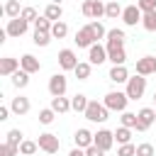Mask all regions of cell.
Returning a JSON list of instances; mask_svg holds the SVG:
<instances>
[{
    "label": "cell",
    "instance_id": "obj_23",
    "mask_svg": "<svg viewBox=\"0 0 156 156\" xmlns=\"http://www.w3.org/2000/svg\"><path fill=\"white\" fill-rule=\"evenodd\" d=\"M124 32L122 29H110L107 32V46H124Z\"/></svg>",
    "mask_w": 156,
    "mask_h": 156
},
{
    "label": "cell",
    "instance_id": "obj_14",
    "mask_svg": "<svg viewBox=\"0 0 156 156\" xmlns=\"http://www.w3.org/2000/svg\"><path fill=\"white\" fill-rule=\"evenodd\" d=\"M136 73L139 76H151V73H156V56H141V58H136Z\"/></svg>",
    "mask_w": 156,
    "mask_h": 156
},
{
    "label": "cell",
    "instance_id": "obj_10",
    "mask_svg": "<svg viewBox=\"0 0 156 156\" xmlns=\"http://www.w3.org/2000/svg\"><path fill=\"white\" fill-rule=\"evenodd\" d=\"M88 61L93 63V66H100V63H105L107 61V46H102V44H93L90 49H88Z\"/></svg>",
    "mask_w": 156,
    "mask_h": 156
},
{
    "label": "cell",
    "instance_id": "obj_32",
    "mask_svg": "<svg viewBox=\"0 0 156 156\" xmlns=\"http://www.w3.org/2000/svg\"><path fill=\"white\" fill-rule=\"evenodd\" d=\"M66 34H68L66 22H61V20H58V22H54V27H51V37H54V39H63Z\"/></svg>",
    "mask_w": 156,
    "mask_h": 156
},
{
    "label": "cell",
    "instance_id": "obj_45",
    "mask_svg": "<svg viewBox=\"0 0 156 156\" xmlns=\"http://www.w3.org/2000/svg\"><path fill=\"white\" fill-rule=\"evenodd\" d=\"M10 112H12V110H10L7 105H0V122H5V119L10 117Z\"/></svg>",
    "mask_w": 156,
    "mask_h": 156
},
{
    "label": "cell",
    "instance_id": "obj_28",
    "mask_svg": "<svg viewBox=\"0 0 156 156\" xmlns=\"http://www.w3.org/2000/svg\"><path fill=\"white\" fill-rule=\"evenodd\" d=\"M141 27H144L146 32H156V10H154V12H144Z\"/></svg>",
    "mask_w": 156,
    "mask_h": 156
},
{
    "label": "cell",
    "instance_id": "obj_36",
    "mask_svg": "<svg viewBox=\"0 0 156 156\" xmlns=\"http://www.w3.org/2000/svg\"><path fill=\"white\" fill-rule=\"evenodd\" d=\"M51 27H54V22H51L49 17H39V20L34 22V29H37V32H51Z\"/></svg>",
    "mask_w": 156,
    "mask_h": 156
},
{
    "label": "cell",
    "instance_id": "obj_40",
    "mask_svg": "<svg viewBox=\"0 0 156 156\" xmlns=\"http://www.w3.org/2000/svg\"><path fill=\"white\" fill-rule=\"evenodd\" d=\"M88 27H90V32L95 34V39H102V37H107V29H105L100 22H90Z\"/></svg>",
    "mask_w": 156,
    "mask_h": 156
},
{
    "label": "cell",
    "instance_id": "obj_33",
    "mask_svg": "<svg viewBox=\"0 0 156 156\" xmlns=\"http://www.w3.org/2000/svg\"><path fill=\"white\" fill-rule=\"evenodd\" d=\"M51 39H54L51 32H37V29H34V44H37V46H49Z\"/></svg>",
    "mask_w": 156,
    "mask_h": 156
},
{
    "label": "cell",
    "instance_id": "obj_42",
    "mask_svg": "<svg viewBox=\"0 0 156 156\" xmlns=\"http://www.w3.org/2000/svg\"><path fill=\"white\" fill-rule=\"evenodd\" d=\"M20 17L27 20V22H37V20H39V15H37L34 7H22V15H20Z\"/></svg>",
    "mask_w": 156,
    "mask_h": 156
},
{
    "label": "cell",
    "instance_id": "obj_41",
    "mask_svg": "<svg viewBox=\"0 0 156 156\" xmlns=\"http://www.w3.org/2000/svg\"><path fill=\"white\" fill-rule=\"evenodd\" d=\"M22 136H24V134H22L20 129H10V132H7V139H5V141H10V144H17V146H20V144L24 141Z\"/></svg>",
    "mask_w": 156,
    "mask_h": 156
},
{
    "label": "cell",
    "instance_id": "obj_38",
    "mask_svg": "<svg viewBox=\"0 0 156 156\" xmlns=\"http://www.w3.org/2000/svg\"><path fill=\"white\" fill-rule=\"evenodd\" d=\"M54 117H56V112H54L51 107L39 110V122H41V124H51V122H54Z\"/></svg>",
    "mask_w": 156,
    "mask_h": 156
},
{
    "label": "cell",
    "instance_id": "obj_6",
    "mask_svg": "<svg viewBox=\"0 0 156 156\" xmlns=\"http://www.w3.org/2000/svg\"><path fill=\"white\" fill-rule=\"evenodd\" d=\"M136 132H146L151 124H154V119H156V110L154 107H141L139 112H136Z\"/></svg>",
    "mask_w": 156,
    "mask_h": 156
},
{
    "label": "cell",
    "instance_id": "obj_37",
    "mask_svg": "<svg viewBox=\"0 0 156 156\" xmlns=\"http://www.w3.org/2000/svg\"><path fill=\"white\" fill-rule=\"evenodd\" d=\"M154 154H156L154 144H149V141H144V144H136V156H154Z\"/></svg>",
    "mask_w": 156,
    "mask_h": 156
},
{
    "label": "cell",
    "instance_id": "obj_12",
    "mask_svg": "<svg viewBox=\"0 0 156 156\" xmlns=\"http://www.w3.org/2000/svg\"><path fill=\"white\" fill-rule=\"evenodd\" d=\"M141 17H144V12L139 10V5H127L122 10V20H124L127 27H134L136 22H141Z\"/></svg>",
    "mask_w": 156,
    "mask_h": 156
},
{
    "label": "cell",
    "instance_id": "obj_39",
    "mask_svg": "<svg viewBox=\"0 0 156 156\" xmlns=\"http://www.w3.org/2000/svg\"><path fill=\"white\" fill-rule=\"evenodd\" d=\"M117 156H136V146H134L132 141H129V144H119Z\"/></svg>",
    "mask_w": 156,
    "mask_h": 156
},
{
    "label": "cell",
    "instance_id": "obj_8",
    "mask_svg": "<svg viewBox=\"0 0 156 156\" xmlns=\"http://www.w3.org/2000/svg\"><path fill=\"white\" fill-rule=\"evenodd\" d=\"M66 88H68V80H66L63 73H54V76L49 78V93H51V98L66 95Z\"/></svg>",
    "mask_w": 156,
    "mask_h": 156
},
{
    "label": "cell",
    "instance_id": "obj_1",
    "mask_svg": "<svg viewBox=\"0 0 156 156\" xmlns=\"http://www.w3.org/2000/svg\"><path fill=\"white\" fill-rule=\"evenodd\" d=\"M83 115H85V119H90V122H107V117H110V110H107V105H105V102L90 100Z\"/></svg>",
    "mask_w": 156,
    "mask_h": 156
},
{
    "label": "cell",
    "instance_id": "obj_26",
    "mask_svg": "<svg viewBox=\"0 0 156 156\" xmlns=\"http://www.w3.org/2000/svg\"><path fill=\"white\" fill-rule=\"evenodd\" d=\"M88 102H90V100H88L83 93H78V95H73V98H71V110H76V112H85Z\"/></svg>",
    "mask_w": 156,
    "mask_h": 156
},
{
    "label": "cell",
    "instance_id": "obj_3",
    "mask_svg": "<svg viewBox=\"0 0 156 156\" xmlns=\"http://www.w3.org/2000/svg\"><path fill=\"white\" fill-rule=\"evenodd\" d=\"M144 90H146V76H139V73H136L134 78L127 80V90H124V93H127L129 100H139V98L144 95Z\"/></svg>",
    "mask_w": 156,
    "mask_h": 156
},
{
    "label": "cell",
    "instance_id": "obj_17",
    "mask_svg": "<svg viewBox=\"0 0 156 156\" xmlns=\"http://www.w3.org/2000/svg\"><path fill=\"white\" fill-rule=\"evenodd\" d=\"M20 68H22V71H27V73H39L41 63H39V58H37V56H32V54H24V56L20 58Z\"/></svg>",
    "mask_w": 156,
    "mask_h": 156
},
{
    "label": "cell",
    "instance_id": "obj_44",
    "mask_svg": "<svg viewBox=\"0 0 156 156\" xmlns=\"http://www.w3.org/2000/svg\"><path fill=\"white\" fill-rule=\"evenodd\" d=\"M85 156H105V151H102L100 146H95V144H90V146L85 149Z\"/></svg>",
    "mask_w": 156,
    "mask_h": 156
},
{
    "label": "cell",
    "instance_id": "obj_2",
    "mask_svg": "<svg viewBox=\"0 0 156 156\" xmlns=\"http://www.w3.org/2000/svg\"><path fill=\"white\" fill-rule=\"evenodd\" d=\"M105 105H107V110H115V112H124L127 110V102H129V98H127V93H119V90H110L107 95H105V100H102Z\"/></svg>",
    "mask_w": 156,
    "mask_h": 156
},
{
    "label": "cell",
    "instance_id": "obj_24",
    "mask_svg": "<svg viewBox=\"0 0 156 156\" xmlns=\"http://www.w3.org/2000/svg\"><path fill=\"white\" fill-rule=\"evenodd\" d=\"M44 17H49L51 22H58V20L63 17V10H61V5H56V2H49V5H46V10H44Z\"/></svg>",
    "mask_w": 156,
    "mask_h": 156
},
{
    "label": "cell",
    "instance_id": "obj_47",
    "mask_svg": "<svg viewBox=\"0 0 156 156\" xmlns=\"http://www.w3.org/2000/svg\"><path fill=\"white\" fill-rule=\"evenodd\" d=\"M51 2H56V5H61V0H51Z\"/></svg>",
    "mask_w": 156,
    "mask_h": 156
},
{
    "label": "cell",
    "instance_id": "obj_29",
    "mask_svg": "<svg viewBox=\"0 0 156 156\" xmlns=\"http://www.w3.org/2000/svg\"><path fill=\"white\" fill-rule=\"evenodd\" d=\"M5 15H7L10 20H12V17H20V15H22L20 2H17V0H7V2H5Z\"/></svg>",
    "mask_w": 156,
    "mask_h": 156
},
{
    "label": "cell",
    "instance_id": "obj_19",
    "mask_svg": "<svg viewBox=\"0 0 156 156\" xmlns=\"http://www.w3.org/2000/svg\"><path fill=\"white\" fill-rule=\"evenodd\" d=\"M73 141H76V146H80V149H88V146L95 141V134H90L88 129H78V132L73 134Z\"/></svg>",
    "mask_w": 156,
    "mask_h": 156
},
{
    "label": "cell",
    "instance_id": "obj_48",
    "mask_svg": "<svg viewBox=\"0 0 156 156\" xmlns=\"http://www.w3.org/2000/svg\"><path fill=\"white\" fill-rule=\"evenodd\" d=\"M46 156H54V154H46Z\"/></svg>",
    "mask_w": 156,
    "mask_h": 156
},
{
    "label": "cell",
    "instance_id": "obj_22",
    "mask_svg": "<svg viewBox=\"0 0 156 156\" xmlns=\"http://www.w3.org/2000/svg\"><path fill=\"white\" fill-rule=\"evenodd\" d=\"M51 110H54L56 115H63V112L71 110V100L63 98V95H56V98H51Z\"/></svg>",
    "mask_w": 156,
    "mask_h": 156
},
{
    "label": "cell",
    "instance_id": "obj_34",
    "mask_svg": "<svg viewBox=\"0 0 156 156\" xmlns=\"http://www.w3.org/2000/svg\"><path fill=\"white\" fill-rule=\"evenodd\" d=\"M119 119H122V127H129V129H136V122H139V119H136V115H134V112H127V110H124Z\"/></svg>",
    "mask_w": 156,
    "mask_h": 156
},
{
    "label": "cell",
    "instance_id": "obj_43",
    "mask_svg": "<svg viewBox=\"0 0 156 156\" xmlns=\"http://www.w3.org/2000/svg\"><path fill=\"white\" fill-rule=\"evenodd\" d=\"M136 5H139L141 12H154L156 10V0H136Z\"/></svg>",
    "mask_w": 156,
    "mask_h": 156
},
{
    "label": "cell",
    "instance_id": "obj_9",
    "mask_svg": "<svg viewBox=\"0 0 156 156\" xmlns=\"http://www.w3.org/2000/svg\"><path fill=\"white\" fill-rule=\"evenodd\" d=\"M73 41L78 44V49H90V46H93L98 39H95V34L90 32V27L85 24V27H80V29L76 32V39H73Z\"/></svg>",
    "mask_w": 156,
    "mask_h": 156
},
{
    "label": "cell",
    "instance_id": "obj_13",
    "mask_svg": "<svg viewBox=\"0 0 156 156\" xmlns=\"http://www.w3.org/2000/svg\"><path fill=\"white\" fill-rule=\"evenodd\" d=\"M93 144L100 146L102 151H110L112 144H115V132H110V129H100V132H95V141H93Z\"/></svg>",
    "mask_w": 156,
    "mask_h": 156
},
{
    "label": "cell",
    "instance_id": "obj_16",
    "mask_svg": "<svg viewBox=\"0 0 156 156\" xmlns=\"http://www.w3.org/2000/svg\"><path fill=\"white\" fill-rule=\"evenodd\" d=\"M15 71H20V61L12 58V56H2V58H0V76L10 78Z\"/></svg>",
    "mask_w": 156,
    "mask_h": 156
},
{
    "label": "cell",
    "instance_id": "obj_18",
    "mask_svg": "<svg viewBox=\"0 0 156 156\" xmlns=\"http://www.w3.org/2000/svg\"><path fill=\"white\" fill-rule=\"evenodd\" d=\"M29 98H24V95H17V98H12V102H10V110L15 112V115H27L29 112Z\"/></svg>",
    "mask_w": 156,
    "mask_h": 156
},
{
    "label": "cell",
    "instance_id": "obj_35",
    "mask_svg": "<svg viewBox=\"0 0 156 156\" xmlns=\"http://www.w3.org/2000/svg\"><path fill=\"white\" fill-rule=\"evenodd\" d=\"M17 154H20V146L17 144H10V141L0 144V156H17Z\"/></svg>",
    "mask_w": 156,
    "mask_h": 156
},
{
    "label": "cell",
    "instance_id": "obj_7",
    "mask_svg": "<svg viewBox=\"0 0 156 156\" xmlns=\"http://www.w3.org/2000/svg\"><path fill=\"white\" fill-rule=\"evenodd\" d=\"M80 12H83L85 17H90V20H100V17L105 15V5H102L100 0H85L83 7H80Z\"/></svg>",
    "mask_w": 156,
    "mask_h": 156
},
{
    "label": "cell",
    "instance_id": "obj_5",
    "mask_svg": "<svg viewBox=\"0 0 156 156\" xmlns=\"http://www.w3.org/2000/svg\"><path fill=\"white\" fill-rule=\"evenodd\" d=\"M39 149L44 151V154H56L58 151V146H61V141H58V136L56 134H51V132H44V134H39Z\"/></svg>",
    "mask_w": 156,
    "mask_h": 156
},
{
    "label": "cell",
    "instance_id": "obj_25",
    "mask_svg": "<svg viewBox=\"0 0 156 156\" xmlns=\"http://www.w3.org/2000/svg\"><path fill=\"white\" fill-rule=\"evenodd\" d=\"M90 71H93V63H90V61H88V63H85V61H78V66H76L73 73H76L78 80H88V78H90Z\"/></svg>",
    "mask_w": 156,
    "mask_h": 156
},
{
    "label": "cell",
    "instance_id": "obj_20",
    "mask_svg": "<svg viewBox=\"0 0 156 156\" xmlns=\"http://www.w3.org/2000/svg\"><path fill=\"white\" fill-rule=\"evenodd\" d=\"M107 78H110L112 83H127V80H129V71H127L124 66H112L110 73H107Z\"/></svg>",
    "mask_w": 156,
    "mask_h": 156
},
{
    "label": "cell",
    "instance_id": "obj_30",
    "mask_svg": "<svg viewBox=\"0 0 156 156\" xmlns=\"http://www.w3.org/2000/svg\"><path fill=\"white\" fill-rule=\"evenodd\" d=\"M115 141H117V144H129V141H132V129H129V127H119V129L115 132Z\"/></svg>",
    "mask_w": 156,
    "mask_h": 156
},
{
    "label": "cell",
    "instance_id": "obj_31",
    "mask_svg": "<svg viewBox=\"0 0 156 156\" xmlns=\"http://www.w3.org/2000/svg\"><path fill=\"white\" fill-rule=\"evenodd\" d=\"M37 149H39V141L24 139V141L20 144V154H22V156H32V154H37Z\"/></svg>",
    "mask_w": 156,
    "mask_h": 156
},
{
    "label": "cell",
    "instance_id": "obj_15",
    "mask_svg": "<svg viewBox=\"0 0 156 156\" xmlns=\"http://www.w3.org/2000/svg\"><path fill=\"white\" fill-rule=\"evenodd\" d=\"M107 61H112V66H124L127 61L124 46H107Z\"/></svg>",
    "mask_w": 156,
    "mask_h": 156
},
{
    "label": "cell",
    "instance_id": "obj_21",
    "mask_svg": "<svg viewBox=\"0 0 156 156\" xmlns=\"http://www.w3.org/2000/svg\"><path fill=\"white\" fill-rule=\"evenodd\" d=\"M29 76H32V73H27V71H22V68H20V71H15V73L10 76V80H12V85H15L17 90H22V88H27V85H29Z\"/></svg>",
    "mask_w": 156,
    "mask_h": 156
},
{
    "label": "cell",
    "instance_id": "obj_4",
    "mask_svg": "<svg viewBox=\"0 0 156 156\" xmlns=\"http://www.w3.org/2000/svg\"><path fill=\"white\" fill-rule=\"evenodd\" d=\"M27 29H29V22L22 20V17H12V20H7V27H5L7 37H15V39H20L22 34H27Z\"/></svg>",
    "mask_w": 156,
    "mask_h": 156
},
{
    "label": "cell",
    "instance_id": "obj_46",
    "mask_svg": "<svg viewBox=\"0 0 156 156\" xmlns=\"http://www.w3.org/2000/svg\"><path fill=\"white\" fill-rule=\"evenodd\" d=\"M154 110H156V93H154Z\"/></svg>",
    "mask_w": 156,
    "mask_h": 156
},
{
    "label": "cell",
    "instance_id": "obj_27",
    "mask_svg": "<svg viewBox=\"0 0 156 156\" xmlns=\"http://www.w3.org/2000/svg\"><path fill=\"white\" fill-rule=\"evenodd\" d=\"M122 10H124V7H119V2H117V0H112V2H107V5H105V17H110V20L122 17Z\"/></svg>",
    "mask_w": 156,
    "mask_h": 156
},
{
    "label": "cell",
    "instance_id": "obj_11",
    "mask_svg": "<svg viewBox=\"0 0 156 156\" xmlns=\"http://www.w3.org/2000/svg\"><path fill=\"white\" fill-rule=\"evenodd\" d=\"M58 66H61L63 71H76V66H78L76 51H73V49H61V51H58Z\"/></svg>",
    "mask_w": 156,
    "mask_h": 156
}]
</instances>
